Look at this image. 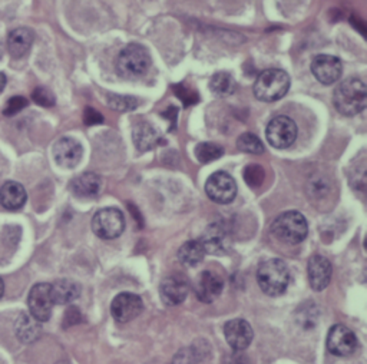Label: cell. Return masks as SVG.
<instances>
[{
	"instance_id": "cell-19",
	"label": "cell",
	"mask_w": 367,
	"mask_h": 364,
	"mask_svg": "<svg viewBox=\"0 0 367 364\" xmlns=\"http://www.w3.org/2000/svg\"><path fill=\"white\" fill-rule=\"evenodd\" d=\"M28 196L24 185L16 181H8L0 187V205L9 211H17L24 208Z\"/></svg>"
},
{
	"instance_id": "cell-2",
	"label": "cell",
	"mask_w": 367,
	"mask_h": 364,
	"mask_svg": "<svg viewBox=\"0 0 367 364\" xmlns=\"http://www.w3.org/2000/svg\"><path fill=\"white\" fill-rule=\"evenodd\" d=\"M257 283L262 291L270 297L284 294L290 283V272L286 263L280 259L264 261L258 267Z\"/></svg>"
},
{
	"instance_id": "cell-11",
	"label": "cell",
	"mask_w": 367,
	"mask_h": 364,
	"mask_svg": "<svg viewBox=\"0 0 367 364\" xmlns=\"http://www.w3.org/2000/svg\"><path fill=\"white\" fill-rule=\"evenodd\" d=\"M144 310V303L139 295L133 293L118 294L111 304L112 317L118 323H128L137 318Z\"/></svg>"
},
{
	"instance_id": "cell-10",
	"label": "cell",
	"mask_w": 367,
	"mask_h": 364,
	"mask_svg": "<svg viewBox=\"0 0 367 364\" xmlns=\"http://www.w3.org/2000/svg\"><path fill=\"white\" fill-rule=\"evenodd\" d=\"M327 349L337 357L352 356L357 349V338L355 333L343 324L330 329L327 334Z\"/></svg>"
},
{
	"instance_id": "cell-30",
	"label": "cell",
	"mask_w": 367,
	"mask_h": 364,
	"mask_svg": "<svg viewBox=\"0 0 367 364\" xmlns=\"http://www.w3.org/2000/svg\"><path fill=\"white\" fill-rule=\"evenodd\" d=\"M264 177H266L264 168L260 166V165H257V164L248 165L244 169V180L248 184V187H251V188L260 187L263 184V181H264Z\"/></svg>"
},
{
	"instance_id": "cell-6",
	"label": "cell",
	"mask_w": 367,
	"mask_h": 364,
	"mask_svg": "<svg viewBox=\"0 0 367 364\" xmlns=\"http://www.w3.org/2000/svg\"><path fill=\"white\" fill-rule=\"evenodd\" d=\"M125 218L121 209L110 207L99 209L92 218V229L99 239L114 240L123 232Z\"/></svg>"
},
{
	"instance_id": "cell-13",
	"label": "cell",
	"mask_w": 367,
	"mask_h": 364,
	"mask_svg": "<svg viewBox=\"0 0 367 364\" xmlns=\"http://www.w3.org/2000/svg\"><path fill=\"white\" fill-rule=\"evenodd\" d=\"M224 334L230 347L235 352L246 350L251 345L254 337L253 327L250 326L248 321L243 318H234L225 323Z\"/></svg>"
},
{
	"instance_id": "cell-17",
	"label": "cell",
	"mask_w": 367,
	"mask_h": 364,
	"mask_svg": "<svg viewBox=\"0 0 367 364\" xmlns=\"http://www.w3.org/2000/svg\"><path fill=\"white\" fill-rule=\"evenodd\" d=\"M307 274L310 287L314 291H321L330 284L333 268L326 257L313 255L307 264Z\"/></svg>"
},
{
	"instance_id": "cell-34",
	"label": "cell",
	"mask_w": 367,
	"mask_h": 364,
	"mask_svg": "<svg viewBox=\"0 0 367 364\" xmlns=\"http://www.w3.org/2000/svg\"><path fill=\"white\" fill-rule=\"evenodd\" d=\"M83 122L88 126L99 125L103 122V116L94 108H86L85 114H83Z\"/></svg>"
},
{
	"instance_id": "cell-38",
	"label": "cell",
	"mask_w": 367,
	"mask_h": 364,
	"mask_svg": "<svg viewBox=\"0 0 367 364\" xmlns=\"http://www.w3.org/2000/svg\"><path fill=\"white\" fill-rule=\"evenodd\" d=\"M58 364H71V363L69 361H59Z\"/></svg>"
},
{
	"instance_id": "cell-15",
	"label": "cell",
	"mask_w": 367,
	"mask_h": 364,
	"mask_svg": "<svg viewBox=\"0 0 367 364\" xmlns=\"http://www.w3.org/2000/svg\"><path fill=\"white\" fill-rule=\"evenodd\" d=\"M82 145L71 138L63 137L53 146V158L60 168H75L82 159Z\"/></svg>"
},
{
	"instance_id": "cell-35",
	"label": "cell",
	"mask_w": 367,
	"mask_h": 364,
	"mask_svg": "<svg viewBox=\"0 0 367 364\" xmlns=\"http://www.w3.org/2000/svg\"><path fill=\"white\" fill-rule=\"evenodd\" d=\"M6 83H8V78H6V75H5L3 72H0V94L3 92V89H5V87H6Z\"/></svg>"
},
{
	"instance_id": "cell-28",
	"label": "cell",
	"mask_w": 367,
	"mask_h": 364,
	"mask_svg": "<svg viewBox=\"0 0 367 364\" xmlns=\"http://www.w3.org/2000/svg\"><path fill=\"white\" fill-rule=\"evenodd\" d=\"M237 146H239L243 153L253 154V155H260L264 153V144L262 139L254 134H243L239 141H237Z\"/></svg>"
},
{
	"instance_id": "cell-8",
	"label": "cell",
	"mask_w": 367,
	"mask_h": 364,
	"mask_svg": "<svg viewBox=\"0 0 367 364\" xmlns=\"http://www.w3.org/2000/svg\"><path fill=\"white\" fill-rule=\"evenodd\" d=\"M205 192L214 202L228 204L237 196L235 180L224 171H219V173H214L208 177L205 182Z\"/></svg>"
},
{
	"instance_id": "cell-32",
	"label": "cell",
	"mask_w": 367,
	"mask_h": 364,
	"mask_svg": "<svg viewBox=\"0 0 367 364\" xmlns=\"http://www.w3.org/2000/svg\"><path fill=\"white\" fill-rule=\"evenodd\" d=\"M28 99L24 98V96H12L6 106H5V110H3V114L6 116H13L16 114H19L20 111H24L26 106H28Z\"/></svg>"
},
{
	"instance_id": "cell-36",
	"label": "cell",
	"mask_w": 367,
	"mask_h": 364,
	"mask_svg": "<svg viewBox=\"0 0 367 364\" xmlns=\"http://www.w3.org/2000/svg\"><path fill=\"white\" fill-rule=\"evenodd\" d=\"M3 293H5V283H3L2 278H0V298L3 297Z\"/></svg>"
},
{
	"instance_id": "cell-26",
	"label": "cell",
	"mask_w": 367,
	"mask_h": 364,
	"mask_svg": "<svg viewBox=\"0 0 367 364\" xmlns=\"http://www.w3.org/2000/svg\"><path fill=\"white\" fill-rule=\"evenodd\" d=\"M211 91L219 96H228L235 91V80L228 72H219L211 78Z\"/></svg>"
},
{
	"instance_id": "cell-9",
	"label": "cell",
	"mask_w": 367,
	"mask_h": 364,
	"mask_svg": "<svg viewBox=\"0 0 367 364\" xmlns=\"http://www.w3.org/2000/svg\"><path fill=\"white\" fill-rule=\"evenodd\" d=\"M28 306L31 315L39 323H45L52 315L53 298L51 293V284L39 283L35 284L28 297Z\"/></svg>"
},
{
	"instance_id": "cell-37",
	"label": "cell",
	"mask_w": 367,
	"mask_h": 364,
	"mask_svg": "<svg viewBox=\"0 0 367 364\" xmlns=\"http://www.w3.org/2000/svg\"><path fill=\"white\" fill-rule=\"evenodd\" d=\"M231 364H250V363L247 360H244V358H237Z\"/></svg>"
},
{
	"instance_id": "cell-18",
	"label": "cell",
	"mask_w": 367,
	"mask_h": 364,
	"mask_svg": "<svg viewBox=\"0 0 367 364\" xmlns=\"http://www.w3.org/2000/svg\"><path fill=\"white\" fill-rule=\"evenodd\" d=\"M224 288L223 278L214 271H204L196 284V294L201 303H212L217 300Z\"/></svg>"
},
{
	"instance_id": "cell-24",
	"label": "cell",
	"mask_w": 367,
	"mask_h": 364,
	"mask_svg": "<svg viewBox=\"0 0 367 364\" xmlns=\"http://www.w3.org/2000/svg\"><path fill=\"white\" fill-rule=\"evenodd\" d=\"M205 250L200 240L187 241L178 251V260L187 267L198 266L205 257Z\"/></svg>"
},
{
	"instance_id": "cell-31",
	"label": "cell",
	"mask_w": 367,
	"mask_h": 364,
	"mask_svg": "<svg viewBox=\"0 0 367 364\" xmlns=\"http://www.w3.org/2000/svg\"><path fill=\"white\" fill-rule=\"evenodd\" d=\"M32 99L40 105V106H45V108H51V106L55 105L56 102V98L55 95L52 94V91H49L48 88H36L33 92H32Z\"/></svg>"
},
{
	"instance_id": "cell-14",
	"label": "cell",
	"mask_w": 367,
	"mask_h": 364,
	"mask_svg": "<svg viewBox=\"0 0 367 364\" xmlns=\"http://www.w3.org/2000/svg\"><path fill=\"white\" fill-rule=\"evenodd\" d=\"M311 72L320 83L332 85L341 76V60L333 55H318L311 62Z\"/></svg>"
},
{
	"instance_id": "cell-23",
	"label": "cell",
	"mask_w": 367,
	"mask_h": 364,
	"mask_svg": "<svg viewBox=\"0 0 367 364\" xmlns=\"http://www.w3.org/2000/svg\"><path fill=\"white\" fill-rule=\"evenodd\" d=\"M51 293L53 298V304H71L72 302L79 297L80 287L78 283L72 280H58L53 284H51Z\"/></svg>"
},
{
	"instance_id": "cell-7",
	"label": "cell",
	"mask_w": 367,
	"mask_h": 364,
	"mask_svg": "<svg viewBox=\"0 0 367 364\" xmlns=\"http://www.w3.org/2000/svg\"><path fill=\"white\" fill-rule=\"evenodd\" d=\"M266 137L274 148H289L297 139V125L289 116H275L267 125Z\"/></svg>"
},
{
	"instance_id": "cell-22",
	"label": "cell",
	"mask_w": 367,
	"mask_h": 364,
	"mask_svg": "<svg viewBox=\"0 0 367 364\" xmlns=\"http://www.w3.org/2000/svg\"><path fill=\"white\" fill-rule=\"evenodd\" d=\"M133 138L135 146L142 153L149 151V149H154L157 145L161 144V134L155 130L153 123L148 122L135 125L133 131Z\"/></svg>"
},
{
	"instance_id": "cell-5",
	"label": "cell",
	"mask_w": 367,
	"mask_h": 364,
	"mask_svg": "<svg viewBox=\"0 0 367 364\" xmlns=\"http://www.w3.org/2000/svg\"><path fill=\"white\" fill-rule=\"evenodd\" d=\"M151 67L149 51L139 45H126L117 59V68L121 76L126 79H137L144 76Z\"/></svg>"
},
{
	"instance_id": "cell-3",
	"label": "cell",
	"mask_w": 367,
	"mask_h": 364,
	"mask_svg": "<svg viewBox=\"0 0 367 364\" xmlns=\"http://www.w3.org/2000/svg\"><path fill=\"white\" fill-rule=\"evenodd\" d=\"M309 225L303 214L287 211L280 214L271 224V234L277 240L286 244L296 245L307 237Z\"/></svg>"
},
{
	"instance_id": "cell-20",
	"label": "cell",
	"mask_w": 367,
	"mask_h": 364,
	"mask_svg": "<svg viewBox=\"0 0 367 364\" xmlns=\"http://www.w3.org/2000/svg\"><path fill=\"white\" fill-rule=\"evenodd\" d=\"M35 33L29 28L13 29L8 36V52L13 58H24L32 48Z\"/></svg>"
},
{
	"instance_id": "cell-21",
	"label": "cell",
	"mask_w": 367,
	"mask_h": 364,
	"mask_svg": "<svg viewBox=\"0 0 367 364\" xmlns=\"http://www.w3.org/2000/svg\"><path fill=\"white\" fill-rule=\"evenodd\" d=\"M102 188L101 178L94 173H85L78 175L71 182V191L78 198H94Z\"/></svg>"
},
{
	"instance_id": "cell-1",
	"label": "cell",
	"mask_w": 367,
	"mask_h": 364,
	"mask_svg": "<svg viewBox=\"0 0 367 364\" xmlns=\"http://www.w3.org/2000/svg\"><path fill=\"white\" fill-rule=\"evenodd\" d=\"M336 110L344 116H355L364 111L367 103V87L359 78L344 79L333 94Z\"/></svg>"
},
{
	"instance_id": "cell-4",
	"label": "cell",
	"mask_w": 367,
	"mask_h": 364,
	"mask_svg": "<svg viewBox=\"0 0 367 364\" xmlns=\"http://www.w3.org/2000/svg\"><path fill=\"white\" fill-rule=\"evenodd\" d=\"M290 89V76L282 69H267L258 75L254 83V95L263 102H275L286 96Z\"/></svg>"
},
{
	"instance_id": "cell-12",
	"label": "cell",
	"mask_w": 367,
	"mask_h": 364,
	"mask_svg": "<svg viewBox=\"0 0 367 364\" xmlns=\"http://www.w3.org/2000/svg\"><path fill=\"white\" fill-rule=\"evenodd\" d=\"M205 252L208 254H224L228 251L231 244V237L228 228L221 223H214L205 228L200 239Z\"/></svg>"
},
{
	"instance_id": "cell-25",
	"label": "cell",
	"mask_w": 367,
	"mask_h": 364,
	"mask_svg": "<svg viewBox=\"0 0 367 364\" xmlns=\"http://www.w3.org/2000/svg\"><path fill=\"white\" fill-rule=\"evenodd\" d=\"M40 323L32 315L20 314L16 321V336L25 343H32L40 334Z\"/></svg>"
},
{
	"instance_id": "cell-33",
	"label": "cell",
	"mask_w": 367,
	"mask_h": 364,
	"mask_svg": "<svg viewBox=\"0 0 367 364\" xmlns=\"http://www.w3.org/2000/svg\"><path fill=\"white\" fill-rule=\"evenodd\" d=\"M80 320H82V314L78 310V307H69L67 310V313H65L63 323H65V327H68V326H74V324L80 323Z\"/></svg>"
},
{
	"instance_id": "cell-16",
	"label": "cell",
	"mask_w": 367,
	"mask_h": 364,
	"mask_svg": "<svg viewBox=\"0 0 367 364\" xmlns=\"http://www.w3.org/2000/svg\"><path fill=\"white\" fill-rule=\"evenodd\" d=\"M188 291H189V284L180 274H172L164 278L160 287L161 298L167 306L181 304L187 298Z\"/></svg>"
},
{
	"instance_id": "cell-27",
	"label": "cell",
	"mask_w": 367,
	"mask_h": 364,
	"mask_svg": "<svg viewBox=\"0 0 367 364\" xmlns=\"http://www.w3.org/2000/svg\"><path fill=\"white\" fill-rule=\"evenodd\" d=\"M194 154L201 164H210L224 155V148L212 142H203L196 146Z\"/></svg>"
},
{
	"instance_id": "cell-29",
	"label": "cell",
	"mask_w": 367,
	"mask_h": 364,
	"mask_svg": "<svg viewBox=\"0 0 367 364\" xmlns=\"http://www.w3.org/2000/svg\"><path fill=\"white\" fill-rule=\"evenodd\" d=\"M108 105L118 112H128V111H134L137 108L138 101L133 96L108 95Z\"/></svg>"
}]
</instances>
